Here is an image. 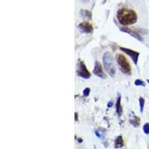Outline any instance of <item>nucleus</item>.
<instances>
[{
  "label": "nucleus",
  "mask_w": 149,
  "mask_h": 149,
  "mask_svg": "<svg viewBox=\"0 0 149 149\" xmlns=\"http://www.w3.org/2000/svg\"><path fill=\"white\" fill-rule=\"evenodd\" d=\"M117 19L121 25L128 26L136 22L137 15L134 10L127 7H121L117 12Z\"/></svg>",
  "instance_id": "nucleus-1"
},
{
  "label": "nucleus",
  "mask_w": 149,
  "mask_h": 149,
  "mask_svg": "<svg viewBox=\"0 0 149 149\" xmlns=\"http://www.w3.org/2000/svg\"><path fill=\"white\" fill-rule=\"evenodd\" d=\"M103 63L106 70L109 73L110 76L113 77L115 75V70L114 67L113 63V58L110 52H105L103 55Z\"/></svg>",
  "instance_id": "nucleus-2"
},
{
  "label": "nucleus",
  "mask_w": 149,
  "mask_h": 149,
  "mask_svg": "<svg viewBox=\"0 0 149 149\" xmlns=\"http://www.w3.org/2000/svg\"><path fill=\"white\" fill-rule=\"evenodd\" d=\"M116 59H117L118 64L120 67V69L125 74H130L131 72V68H130L128 60L126 59L125 56L121 54H117Z\"/></svg>",
  "instance_id": "nucleus-3"
},
{
  "label": "nucleus",
  "mask_w": 149,
  "mask_h": 149,
  "mask_svg": "<svg viewBox=\"0 0 149 149\" xmlns=\"http://www.w3.org/2000/svg\"><path fill=\"white\" fill-rule=\"evenodd\" d=\"M77 74H78V75L81 77V78H86V79L90 78V75H91L89 71L87 69V67H86L84 62L82 61H79V63H78Z\"/></svg>",
  "instance_id": "nucleus-4"
},
{
  "label": "nucleus",
  "mask_w": 149,
  "mask_h": 149,
  "mask_svg": "<svg viewBox=\"0 0 149 149\" xmlns=\"http://www.w3.org/2000/svg\"><path fill=\"white\" fill-rule=\"evenodd\" d=\"M120 50H121L122 52H124L125 53H126L127 54H128L130 56V58H132L133 61L135 64H136L138 62V58H139V52H136L134 50H131V49H129V48H123V47H121L120 48Z\"/></svg>",
  "instance_id": "nucleus-5"
},
{
  "label": "nucleus",
  "mask_w": 149,
  "mask_h": 149,
  "mask_svg": "<svg viewBox=\"0 0 149 149\" xmlns=\"http://www.w3.org/2000/svg\"><path fill=\"white\" fill-rule=\"evenodd\" d=\"M78 28L81 30V32L87 34L92 33L93 31V26L89 22H83L80 23L78 25Z\"/></svg>",
  "instance_id": "nucleus-6"
},
{
  "label": "nucleus",
  "mask_w": 149,
  "mask_h": 149,
  "mask_svg": "<svg viewBox=\"0 0 149 149\" xmlns=\"http://www.w3.org/2000/svg\"><path fill=\"white\" fill-rule=\"evenodd\" d=\"M93 73L95 74H96L97 76L100 77V78H106L104 72H103L102 66H101V65L100 64V63L98 61H96L95 63V68H94V70H93Z\"/></svg>",
  "instance_id": "nucleus-7"
},
{
  "label": "nucleus",
  "mask_w": 149,
  "mask_h": 149,
  "mask_svg": "<svg viewBox=\"0 0 149 149\" xmlns=\"http://www.w3.org/2000/svg\"><path fill=\"white\" fill-rule=\"evenodd\" d=\"M121 31H122V32H126V33H128L129 34L132 35L133 37H136V39H138L139 40H140V41L142 40V37L140 35V34H139L136 33V32H134V31H131V30L129 29V28H121Z\"/></svg>",
  "instance_id": "nucleus-8"
},
{
  "label": "nucleus",
  "mask_w": 149,
  "mask_h": 149,
  "mask_svg": "<svg viewBox=\"0 0 149 149\" xmlns=\"http://www.w3.org/2000/svg\"><path fill=\"white\" fill-rule=\"evenodd\" d=\"M116 111H117L118 115L121 116V113H122V107H121V97H120V95L118 97L117 102H116Z\"/></svg>",
  "instance_id": "nucleus-9"
},
{
  "label": "nucleus",
  "mask_w": 149,
  "mask_h": 149,
  "mask_svg": "<svg viewBox=\"0 0 149 149\" xmlns=\"http://www.w3.org/2000/svg\"><path fill=\"white\" fill-rule=\"evenodd\" d=\"M124 145V141L121 136H118L115 141V148H121Z\"/></svg>",
  "instance_id": "nucleus-10"
},
{
  "label": "nucleus",
  "mask_w": 149,
  "mask_h": 149,
  "mask_svg": "<svg viewBox=\"0 0 149 149\" xmlns=\"http://www.w3.org/2000/svg\"><path fill=\"white\" fill-rule=\"evenodd\" d=\"M81 15L83 17H87L89 19H91V13L89 11H86V10H81Z\"/></svg>",
  "instance_id": "nucleus-11"
},
{
  "label": "nucleus",
  "mask_w": 149,
  "mask_h": 149,
  "mask_svg": "<svg viewBox=\"0 0 149 149\" xmlns=\"http://www.w3.org/2000/svg\"><path fill=\"white\" fill-rule=\"evenodd\" d=\"M130 122H131V124H133L135 127H137L140 125V119L136 117V116H134V119H131V120H130Z\"/></svg>",
  "instance_id": "nucleus-12"
},
{
  "label": "nucleus",
  "mask_w": 149,
  "mask_h": 149,
  "mask_svg": "<svg viewBox=\"0 0 149 149\" xmlns=\"http://www.w3.org/2000/svg\"><path fill=\"white\" fill-rule=\"evenodd\" d=\"M140 111L141 113L143 112V107H144V104H145V99L143 98L140 97Z\"/></svg>",
  "instance_id": "nucleus-13"
},
{
  "label": "nucleus",
  "mask_w": 149,
  "mask_h": 149,
  "mask_svg": "<svg viewBox=\"0 0 149 149\" xmlns=\"http://www.w3.org/2000/svg\"><path fill=\"white\" fill-rule=\"evenodd\" d=\"M143 130L144 132L146 134L149 135V123H146L143 126Z\"/></svg>",
  "instance_id": "nucleus-14"
},
{
  "label": "nucleus",
  "mask_w": 149,
  "mask_h": 149,
  "mask_svg": "<svg viewBox=\"0 0 149 149\" xmlns=\"http://www.w3.org/2000/svg\"><path fill=\"white\" fill-rule=\"evenodd\" d=\"M134 84H135V85H136V86H145V83H144L142 81L139 80V79H138V80H136Z\"/></svg>",
  "instance_id": "nucleus-15"
},
{
  "label": "nucleus",
  "mask_w": 149,
  "mask_h": 149,
  "mask_svg": "<svg viewBox=\"0 0 149 149\" xmlns=\"http://www.w3.org/2000/svg\"><path fill=\"white\" fill-rule=\"evenodd\" d=\"M89 93H90V89L89 88H86L84 90V93H83V95L85 97H87L89 95Z\"/></svg>",
  "instance_id": "nucleus-16"
},
{
  "label": "nucleus",
  "mask_w": 149,
  "mask_h": 149,
  "mask_svg": "<svg viewBox=\"0 0 149 149\" xmlns=\"http://www.w3.org/2000/svg\"><path fill=\"white\" fill-rule=\"evenodd\" d=\"M107 106L109 107H112V102H110H110L108 103Z\"/></svg>",
  "instance_id": "nucleus-17"
},
{
  "label": "nucleus",
  "mask_w": 149,
  "mask_h": 149,
  "mask_svg": "<svg viewBox=\"0 0 149 149\" xmlns=\"http://www.w3.org/2000/svg\"><path fill=\"white\" fill-rule=\"evenodd\" d=\"M75 121H77V113H75Z\"/></svg>",
  "instance_id": "nucleus-18"
},
{
  "label": "nucleus",
  "mask_w": 149,
  "mask_h": 149,
  "mask_svg": "<svg viewBox=\"0 0 149 149\" xmlns=\"http://www.w3.org/2000/svg\"><path fill=\"white\" fill-rule=\"evenodd\" d=\"M148 81V83H149V79H148V80H147Z\"/></svg>",
  "instance_id": "nucleus-19"
}]
</instances>
